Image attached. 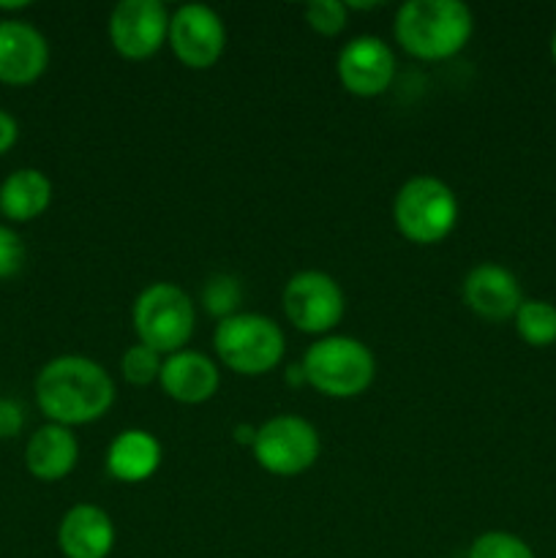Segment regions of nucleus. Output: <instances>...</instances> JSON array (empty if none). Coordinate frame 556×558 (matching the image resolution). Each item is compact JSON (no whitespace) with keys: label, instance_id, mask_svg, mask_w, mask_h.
Segmentation results:
<instances>
[{"label":"nucleus","instance_id":"423d86ee","mask_svg":"<svg viewBox=\"0 0 556 558\" xmlns=\"http://www.w3.org/2000/svg\"><path fill=\"white\" fill-rule=\"evenodd\" d=\"M136 341L156 349L158 354L183 352L194 336L196 311L185 289L178 283L156 281L142 289L131 308Z\"/></svg>","mask_w":556,"mask_h":558},{"label":"nucleus","instance_id":"1a4fd4ad","mask_svg":"<svg viewBox=\"0 0 556 558\" xmlns=\"http://www.w3.org/2000/svg\"><path fill=\"white\" fill-rule=\"evenodd\" d=\"M169 16L161 0H123L109 14L112 49L131 63L153 58L169 38Z\"/></svg>","mask_w":556,"mask_h":558},{"label":"nucleus","instance_id":"f3484780","mask_svg":"<svg viewBox=\"0 0 556 558\" xmlns=\"http://www.w3.org/2000/svg\"><path fill=\"white\" fill-rule=\"evenodd\" d=\"M161 441L142 428H125L112 439L107 450L109 477L125 485L147 483L161 469Z\"/></svg>","mask_w":556,"mask_h":558},{"label":"nucleus","instance_id":"a878e982","mask_svg":"<svg viewBox=\"0 0 556 558\" xmlns=\"http://www.w3.org/2000/svg\"><path fill=\"white\" fill-rule=\"evenodd\" d=\"M16 140H20V123L14 114L0 109V156H5L16 145Z\"/></svg>","mask_w":556,"mask_h":558},{"label":"nucleus","instance_id":"2eb2a0df","mask_svg":"<svg viewBox=\"0 0 556 558\" xmlns=\"http://www.w3.org/2000/svg\"><path fill=\"white\" fill-rule=\"evenodd\" d=\"M114 523L96 505H74L58 526V548L63 558H109L114 548Z\"/></svg>","mask_w":556,"mask_h":558},{"label":"nucleus","instance_id":"cd10ccee","mask_svg":"<svg viewBox=\"0 0 556 558\" xmlns=\"http://www.w3.org/2000/svg\"><path fill=\"white\" fill-rule=\"evenodd\" d=\"M287 385L289 387H303L305 385V374H303V365H289L287 368ZM309 387V385H305Z\"/></svg>","mask_w":556,"mask_h":558},{"label":"nucleus","instance_id":"412c9836","mask_svg":"<svg viewBox=\"0 0 556 558\" xmlns=\"http://www.w3.org/2000/svg\"><path fill=\"white\" fill-rule=\"evenodd\" d=\"M161 365H164V354H158L156 349L145 347V343L140 341L120 354V376L134 387L158 385Z\"/></svg>","mask_w":556,"mask_h":558},{"label":"nucleus","instance_id":"20e7f679","mask_svg":"<svg viewBox=\"0 0 556 558\" xmlns=\"http://www.w3.org/2000/svg\"><path fill=\"white\" fill-rule=\"evenodd\" d=\"M213 349L218 363L238 376H265L283 360L287 338L270 316L240 311L218 322L213 332Z\"/></svg>","mask_w":556,"mask_h":558},{"label":"nucleus","instance_id":"6ab92c4d","mask_svg":"<svg viewBox=\"0 0 556 558\" xmlns=\"http://www.w3.org/2000/svg\"><path fill=\"white\" fill-rule=\"evenodd\" d=\"M512 325H516L518 338H521L527 347L545 349L556 343V305L548 300L537 298H523L521 308L512 316Z\"/></svg>","mask_w":556,"mask_h":558},{"label":"nucleus","instance_id":"0eeeda50","mask_svg":"<svg viewBox=\"0 0 556 558\" xmlns=\"http://www.w3.org/2000/svg\"><path fill=\"white\" fill-rule=\"evenodd\" d=\"M251 452L273 477H298L319 461L322 439L309 420L298 414H278L256 428Z\"/></svg>","mask_w":556,"mask_h":558},{"label":"nucleus","instance_id":"5701e85b","mask_svg":"<svg viewBox=\"0 0 556 558\" xmlns=\"http://www.w3.org/2000/svg\"><path fill=\"white\" fill-rule=\"evenodd\" d=\"M305 22L319 36L336 38L349 25V9L341 0H314L305 5Z\"/></svg>","mask_w":556,"mask_h":558},{"label":"nucleus","instance_id":"bb28decb","mask_svg":"<svg viewBox=\"0 0 556 558\" xmlns=\"http://www.w3.org/2000/svg\"><path fill=\"white\" fill-rule=\"evenodd\" d=\"M232 439L238 441V445H243V447H254V439H256V425H249V423L234 425Z\"/></svg>","mask_w":556,"mask_h":558},{"label":"nucleus","instance_id":"9b49d317","mask_svg":"<svg viewBox=\"0 0 556 558\" xmlns=\"http://www.w3.org/2000/svg\"><path fill=\"white\" fill-rule=\"evenodd\" d=\"M338 82L358 98H376L396 80V54L379 36H358L338 52Z\"/></svg>","mask_w":556,"mask_h":558},{"label":"nucleus","instance_id":"39448f33","mask_svg":"<svg viewBox=\"0 0 556 558\" xmlns=\"http://www.w3.org/2000/svg\"><path fill=\"white\" fill-rule=\"evenodd\" d=\"M392 221L409 243H442L458 223L456 191L434 174L409 178L392 199Z\"/></svg>","mask_w":556,"mask_h":558},{"label":"nucleus","instance_id":"a211bd4d","mask_svg":"<svg viewBox=\"0 0 556 558\" xmlns=\"http://www.w3.org/2000/svg\"><path fill=\"white\" fill-rule=\"evenodd\" d=\"M52 205V183L41 169H14L0 183V216L11 223H31Z\"/></svg>","mask_w":556,"mask_h":558},{"label":"nucleus","instance_id":"f257e3e1","mask_svg":"<svg viewBox=\"0 0 556 558\" xmlns=\"http://www.w3.org/2000/svg\"><path fill=\"white\" fill-rule=\"evenodd\" d=\"M36 407L49 423L74 430L98 423L114 403V381L96 360L60 354L49 360L33 381Z\"/></svg>","mask_w":556,"mask_h":558},{"label":"nucleus","instance_id":"7ed1b4c3","mask_svg":"<svg viewBox=\"0 0 556 558\" xmlns=\"http://www.w3.org/2000/svg\"><path fill=\"white\" fill-rule=\"evenodd\" d=\"M305 385L325 398L349 401L374 385L376 360L363 341L352 336H325L303 354Z\"/></svg>","mask_w":556,"mask_h":558},{"label":"nucleus","instance_id":"9d476101","mask_svg":"<svg viewBox=\"0 0 556 558\" xmlns=\"http://www.w3.org/2000/svg\"><path fill=\"white\" fill-rule=\"evenodd\" d=\"M169 49L191 71H207L221 60L227 49V27L210 5H180L169 16Z\"/></svg>","mask_w":556,"mask_h":558},{"label":"nucleus","instance_id":"f8f14e48","mask_svg":"<svg viewBox=\"0 0 556 558\" xmlns=\"http://www.w3.org/2000/svg\"><path fill=\"white\" fill-rule=\"evenodd\" d=\"M49 65V44L31 22H0V85L27 87L44 76Z\"/></svg>","mask_w":556,"mask_h":558},{"label":"nucleus","instance_id":"ddd939ff","mask_svg":"<svg viewBox=\"0 0 556 558\" xmlns=\"http://www.w3.org/2000/svg\"><path fill=\"white\" fill-rule=\"evenodd\" d=\"M463 303L485 322H507L521 308L523 292L516 272L496 262L472 267L463 278Z\"/></svg>","mask_w":556,"mask_h":558},{"label":"nucleus","instance_id":"dca6fc26","mask_svg":"<svg viewBox=\"0 0 556 558\" xmlns=\"http://www.w3.org/2000/svg\"><path fill=\"white\" fill-rule=\"evenodd\" d=\"M80 461V441L74 430L47 423L33 430L25 445V469L38 483H60Z\"/></svg>","mask_w":556,"mask_h":558},{"label":"nucleus","instance_id":"f03ea898","mask_svg":"<svg viewBox=\"0 0 556 558\" xmlns=\"http://www.w3.org/2000/svg\"><path fill=\"white\" fill-rule=\"evenodd\" d=\"M396 41L418 60L456 58L474 33L472 9L461 0H409L396 11Z\"/></svg>","mask_w":556,"mask_h":558},{"label":"nucleus","instance_id":"4468645a","mask_svg":"<svg viewBox=\"0 0 556 558\" xmlns=\"http://www.w3.org/2000/svg\"><path fill=\"white\" fill-rule=\"evenodd\" d=\"M158 387L167 398L183 403V407H200L207 403L221 387V371L213 357L202 352H174L164 357Z\"/></svg>","mask_w":556,"mask_h":558},{"label":"nucleus","instance_id":"aec40b11","mask_svg":"<svg viewBox=\"0 0 556 558\" xmlns=\"http://www.w3.org/2000/svg\"><path fill=\"white\" fill-rule=\"evenodd\" d=\"M240 303H243V287L229 272H216L202 287V305L210 316L218 322L229 319V316L240 314Z\"/></svg>","mask_w":556,"mask_h":558},{"label":"nucleus","instance_id":"b1692460","mask_svg":"<svg viewBox=\"0 0 556 558\" xmlns=\"http://www.w3.org/2000/svg\"><path fill=\"white\" fill-rule=\"evenodd\" d=\"M25 243L11 227L0 223V281L14 278L25 267Z\"/></svg>","mask_w":556,"mask_h":558},{"label":"nucleus","instance_id":"6e6552de","mask_svg":"<svg viewBox=\"0 0 556 558\" xmlns=\"http://www.w3.org/2000/svg\"><path fill=\"white\" fill-rule=\"evenodd\" d=\"M289 325L305 336H330L343 319L347 298L333 276L322 270H300L287 281L281 294Z\"/></svg>","mask_w":556,"mask_h":558},{"label":"nucleus","instance_id":"393cba45","mask_svg":"<svg viewBox=\"0 0 556 558\" xmlns=\"http://www.w3.org/2000/svg\"><path fill=\"white\" fill-rule=\"evenodd\" d=\"M25 428V409L11 398H0V441L14 439Z\"/></svg>","mask_w":556,"mask_h":558},{"label":"nucleus","instance_id":"4be33fe9","mask_svg":"<svg viewBox=\"0 0 556 558\" xmlns=\"http://www.w3.org/2000/svg\"><path fill=\"white\" fill-rule=\"evenodd\" d=\"M467 558H537L532 545L510 532H485L469 545Z\"/></svg>","mask_w":556,"mask_h":558},{"label":"nucleus","instance_id":"c85d7f7f","mask_svg":"<svg viewBox=\"0 0 556 558\" xmlns=\"http://www.w3.org/2000/svg\"><path fill=\"white\" fill-rule=\"evenodd\" d=\"M551 58H554V63H556V27H554V33H551Z\"/></svg>","mask_w":556,"mask_h":558},{"label":"nucleus","instance_id":"c756f323","mask_svg":"<svg viewBox=\"0 0 556 558\" xmlns=\"http://www.w3.org/2000/svg\"><path fill=\"white\" fill-rule=\"evenodd\" d=\"M0 22H3V14H0Z\"/></svg>","mask_w":556,"mask_h":558}]
</instances>
